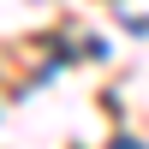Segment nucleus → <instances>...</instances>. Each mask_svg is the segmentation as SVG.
<instances>
[{"instance_id": "1", "label": "nucleus", "mask_w": 149, "mask_h": 149, "mask_svg": "<svg viewBox=\"0 0 149 149\" xmlns=\"http://www.w3.org/2000/svg\"><path fill=\"white\" fill-rule=\"evenodd\" d=\"M113 149H143V143H131V137H119V143H113Z\"/></svg>"}]
</instances>
